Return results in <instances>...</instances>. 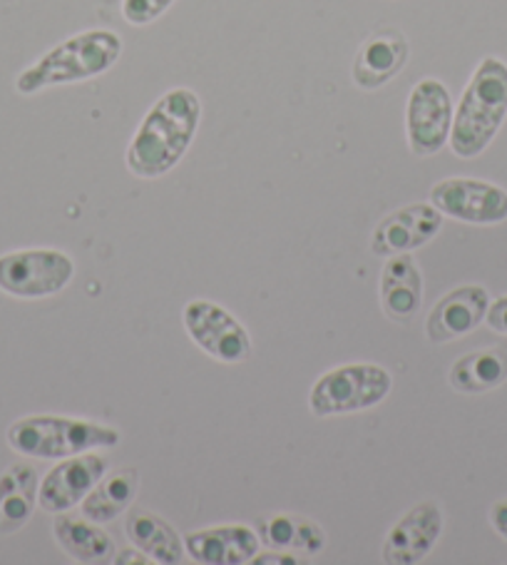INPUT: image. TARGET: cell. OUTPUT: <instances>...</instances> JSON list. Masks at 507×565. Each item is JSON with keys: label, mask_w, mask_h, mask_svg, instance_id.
I'll return each mask as SVG.
<instances>
[{"label": "cell", "mask_w": 507, "mask_h": 565, "mask_svg": "<svg viewBox=\"0 0 507 565\" xmlns=\"http://www.w3.org/2000/svg\"><path fill=\"white\" fill-rule=\"evenodd\" d=\"M202 100L190 87L164 93L144 115L132 142L127 145L125 164L134 178L158 180L172 172L197 138Z\"/></svg>", "instance_id": "6da1fadb"}, {"label": "cell", "mask_w": 507, "mask_h": 565, "mask_svg": "<svg viewBox=\"0 0 507 565\" xmlns=\"http://www.w3.org/2000/svg\"><path fill=\"white\" fill-rule=\"evenodd\" d=\"M122 55V38L115 31L95 28L57 43L15 77V90L35 95L47 87L85 83L112 71Z\"/></svg>", "instance_id": "7a4b0ae2"}, {"label": "cell", "mask_w": 507, "mask_h": 565, "mask_svg": "<svg viewBox=\"0 0 507 565\" xmlns=\"http://www.w3.org/2000/svg\"><path fill=\"white\" fill-rule=\"evenodd\" d=\"M507 118V65L487 55L475 67L453 113L451 150L461 160L483 154Z\"/></svg>", "instance_id": "3957f363"}, {"label": "cell", "mask_w": 507, "mask_h": 565, "mask_svg": "<svg viewBox=\"0 0 507 565\" xmlns=\"http://www.w3.org/2000/svg\"><path fill=\"white\" fill-rule=\"evenodd\" d=\"M6 441L15 454L28 459L61 461L77 454L112 448L122 441V434L112 426L85 422L71 416H25L8 426Z\"/></svg>", "instance_id": "277c9868"}, {"label": "cell", "mask_w": 507, "mask_h": 565, "mask_svg": "<svg viewBox=\"0 0 507 565\" xmlns=\"http://www.w3.org/2000/svg\"><path fill=\"white\" fill-rule=\"evenodd\" d=\"M393 376L378 364H344L321 374L311 386L309 408L319 418L360 414L386 402Z\"/></svg>", "instance_id": "5b68a950"}, {"label": "cell", "mask_w": 507, "mask_h": 565, "mask_svg": "<svg viewBox=\"0 0 507 565\" xmlns=\"http://www.w3.org/2000/svg\"><path fill=\"white\" fill-rule=\"evenodd\" d=\"M75 277V262L61 249H18L0 257V291L18 299H45Z\"/></svg>", "instance_id": "8992f818"}, {"label": "cell", "mask_w": 507, "mask_h": 565, "mask_svg": "<svg viewBox=\"0 0 507 565\" xmlns=\"http://www.w3.org/2000/svg\"><path fill=\"white\" fill-rule=\"evenodd\" d=\"M453 130V97L438 77H423L406 105L408 148L418 158H433L441 152Z\"/></svg>", "instance_id": "52a82bcc"}, {"label": "cell", "mask_w": 507, "mask_h": 565, "mask_svg": "<svg viewBox=\"0 0 507 565\" xmlns=\"http://www.w3.org/2000/svg\"><path fill=\"white\" fill-rule=\"evenodd\" d=\"M192 342L222 364H241L251 356V339L227 309L214 301L194 299L182 311Z\"/></svg>", "instance_id": "ba28073f"}, {"label": "cell", "mask_w": 507, "mask_h": 565, "mask_svg": "<svg viewBox=\"0 0 507 565\" xmlns=\"http://www.w3.org/2000/svg\"><path fill=\"white\" fill-rule=\"evenodd\" d=\"M431 204L443 217L467 224H500L507 220V190L485 180H441L433 184Z\"/></svg>", "instance_id": "9c48e42d"}, {"label": "cell", "mask_w": 507, "mask_h": 565, "mask_svg": "<svg viewBox=\"0 0 507 565\" xmlns=\"http://www.w3.org/2000/svg\"><path fill=\"white\" fill-rule=\"evenodd\" d=\"M107 459L100 454H77L71 459H61V463L45 473L37 486V505L45 513H65L80 505L95 483L107 473Z\"/></svg>", "instance_id": "30bf717a"}, {"label": "cell", "mask_w": 507, "mask_h": 565, "mask_svg": "<svg viewBox=\"0 0 507 565\" xmlns=\"http://www.w3.org/2000/svg\"><path fill=\"white\" fill-rule=\"evenodd\" d=\"M443 227V214L431 202H416L378 222L370 237V252L380 257L406 255L425 247Z\"/></svg>", "instance_id": "8fae6325"}, {"label": "cell", "mask_w": 507, "mask_h": 565, "mask_svg": "<svg viewBox=\"0 0 507 565\" xmlns=\"http://www.w3.org/2000/svg\"><path fill=\"white\" fill-rule=\"evenodd\" d=\"M443 533V509L438 501L413 505L391 531H388L380 558L388 565H416L435 548Z\"/></svg>", "instance_id": "7c38bea8"}, {"label": "cell", "mask_w": 507, "mask_h": 565, "mask_svg": "<svg viewBox=\"0 0 507 565\" xmlns=\"http://www.w3.org/2000/svg\"><path fill=\"white\" fill-rule=\"evenodd\" d=\"M487 309H490V295L485 287L465 285L438 301L431 315L425 319V334L433 344H447L453 339L471 334L485 321Z\"/></svg>", "instance_id": "4fadbf2b"}, {"label": "cell", "mask_w": 507, "mask_h": 565, "mask_svg": "<svg viewBox=\"0 0 507 565\" xmlns=\"http://www.w3.org/2000/svg\"><path fill=\"white\" fill-rule=\"evenodd\" d=\"M411 45L398 28H380L366 38L354 61V83L360 90H378L393 81L408 63Z\"/></svg>", "instance_id": "5bb4252c"}, {"label": "cell", "mask_w": 507, "mask_h": 565, "mask_svg": "<svg viewBox=\"0 0 507 565\" xmlns=\"http://www.w3.org/2000/svg\"><path fill=\"white\" fill-rule=\"evenodd\" d=\"M380 307H384V315L398 324H408L421 311L423 275L411 252L388 257L384 265V271H380Z\"/></svg>", "instance_id": "9a60e30c"}, {"label": "cell", "mask_w": 507, "mask_h": 565, "mask_svg": "<svg viewBox=\"0 0 507 565\" xmlns=\"http://www.w3.org/2000/svg\"><path fill=\"white\" fill-rule=\"evenodd\" d=\"M184 548L204 565H241L259 553V535L249 525H214L190 533Z\"/></svg>", "instance_id": "2e32d148"}, {"label": "cell", "mask_w": 507, "mask_h": 565, "mask_svg": "<svg viewBox=\"0 0 507 565\" xmlns=\"http://www.w3.org/2000/svg\"><path fill=\"white\" fill-rule=\"evenodd\" d=\"M254 531L271 551L319 555L326 548V531L299 513H265L254 521Z\"/></svg>", "instance_id": "e0dca14e"}, {"label": "cell", "mask_w": 507, "mask_h": 565, "mask_svg": "<svg viewBox=\"0 0 507 565\" xmlns=\"http://www.w3.org/2000/svg\"><path fill=\"white\" fill-rule=\"evenodd\" d=\"M37 471L31 463H13L0 473V535H11L31 521L37 503Z\"/></svg>", "instance_id": "ac0fdd59"}, {"label": "cell", "mask_w": 507, "mask_h": 565, "mask_svg": "<svg viewBox=\"0 0 507 565\" xmlns=\"http://www.w3.org/2000/svg\"><path fill=\"white\" fill-rule=\"evenodd\" d=\"M53 533L61 548L77 563H103L110 561L115 553V541L103 523H95L83 513H55Z\"/></svg>", "instance_id": "d6986e66"}, {"label": "cell", "mask_w": 507, "mask_h": 565, "mask_svg": "<svg viewBox=\"0 0 507 565\" xmlns=\"http://www.w3.org/2000/svg\"><path fill=\"white\" fill-rule=\"evenodd\" d=\"M125 533L134 548L148 553L154 563L174 565L182 561L184 541L168 521L160 519L158 513L144 511V509H132L127 513Z\"/></svg>", "instance_id": "ffe728a7"}, {"label": "cell", "mask_w": 507, "mask_h": 565, "mask_svg": "<svg viewBox=\"0 0 507 565\" xmlns=\"http://www.w3.org/2000/svg\"><path fill=\"white\" fill-rule=\"evenodd\" d=\"M140 489L138 469H117L105 473L95 489L87 493V499L80 503L83 515L95 523H112L117 515H122L134 503V495Z\"/></svg>", "instance_id": "44dd1931"}, {"label": "cell", "mask_w": 507, "mask_h": 565, "mask_svg": "<svg viewBox=\"0 0 507 565\" xmlns=\"http://www.w3.org/2000/svg\"><path fill=\"white\" fill-rule=\"evenodd\" d=\"M507 382V349H481L451 369V386L461 394H487Z\"/></svg>", "instance_id": "7402d4cb"}, {"label": "cell", "mask_w": 507, "mask_h": 565, "mask_svg": "<svg viewBox=\"0 0 507 565\" xmlns=\"http://www.w3.org/2000/svg\"><path fill=\"white\" fill-rule=\"evenodd\" d=\"M174 6V0H122L120 11L130 25H150Z\"/></svg>", "instance_id": "603a6c76"}, {"label": "cell", "mask_w": 507, "mask_h": 565, "mask_svg": "<svg viewBox=\"0 0 507 565\" xmlns=\"http://www.w3.org/2000/svg\"><path fill=\"white\" fill-rule=\"evenodd\" d=\"M485 321H487V327L497 331V334H507V297H500L497 301H493L490 309H487V315H485Z\"/></svg>", "instance_id": "cb8c5ba5"}, {"label": "cell", "mask_w": 507, "mask_h": 565, "mask_svg": "<svg viewBox=\"0 0 507 565\" xmlns=\"http://www.w3.org/2000/svg\"><path fill=\"white\" fill-rule=\"evenodd\" d=\"M251 563H257V565H296L299 558L289 551H274V553H257Z\"/></svg>", "instance_id": "d4e9b609"}, {"label": "cell", "mask_w": 507, "mask_h": 565, "mask_svg": "<svg viewBox=\"0 0 507 565\" xmlns=\"http://www.w3.org/2000/svg\"><path fill=\"white\" fill-rule=\"evenodd\" d=\"M490 521L495 525V531L507 539V501H497L490 511Z\"/></svg>", "instance_id": "484cf974"}, {"label": "cell", "mask_w": 507, "mask_h": 565, "mask_svg": "<svg viewBox=\"0 0 507 565\" xmlns=\"http://www.w3.org/2000/svg\"><path fill=\"white\" fill-rule=\"evenodd\" d=\"M115 563H154L148 553H142L140 548L134 551H122L120 555H117Z\"/></svg>", "instance_id": "4316f807"}]
</instances>
